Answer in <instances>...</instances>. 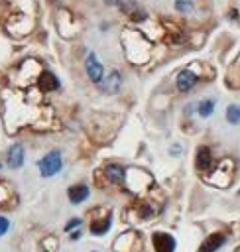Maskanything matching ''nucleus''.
<instances>
[{
  "instance_id": "f8f14e48",
  "label": "nucleus",
  "mask_w": 240,
  "mask_h": 252,
  "mask_svg": "<svg viewBox=\"0 0 240 252\" xmlns=\"http://www.w3.org/2000/svg\"><path fill=\"white\" fill-rule=\"evenodd\" d=\"M226 120L232 122V124H238L240 122V106L238 104H230L226 108Z\"/></svg>"
},
{
  "instance_id": "1a4fd4ad",
  "label": "nucleus",
  "mask_w": 240,
  "mask_h": 252,
  "mask_svg": "<svg viewBox=\"0 0 240 252\" xmlns=\"http://www.w3.org/2000/svg\"><path fill=\"white\" fill-rule=\"evenodd\" d=\"M120 89V75L116 73V71H112L106 79H104V83H102V91H106V93H116Z\"/></svg>"
},
{
  "instance_id": "9b49d317",
  "label": "nucleus",
  "mask_w": 240,
  "mask_h": 252,
  "mask_svg": "<svg viewBox=\"0 0 240 252\" xmlns=\"http://www.w3.org/2000/svg\"><path fill=\"white\" fill-rule=\"evenodd\" d=\"M104 171H106L108 179H110V181H114V183H120V181L124 179V169H122L120 165H114V163H112V165H106V169H104Z\"/></svg>"
},
{
  "instance_id": "f03ea898",
  "label": "nucleus",
  "mask_w": 240,
  "mask_h": 252,
  "mask_svg": "<svg viewBox=\"0 0 240 252\" xmlns=\"http://www.w3.org/2000/svg\"><path fill=\"white\" fill-rule=\"evenodd\" d=\"M153 246H155V252H173L175 248V242L169 234L165 232H155L153 234Z\"/></svg>"
},
{
  "instance_id": "39448f33",
  "label": "nucleus",
  "mask_w": 240,
  "mask_h": 252,
  "mask_svg": "<svg viewBox=\"0 0 240 252\" xmlns=\"http://www.w3.org/2000/svg\"><path fill=\"white\" fill-rule=\"evenodd\" d=\"M222 244H224V234L216 232V234H210V236L201 244L199 252H214V250H218Z\"/></svg>"
},
{
  "instance_id": "20e7f679",
  "label": "nucleus",
  "mask_w": 240,
  "mask_h": 252,
  "mask_svg": "<svg viewBox=\"0 0 240 252\" xmlns=\"http://www.w3.org/2000/svg\"><path fill=\"white\" fill-rule=\"evenodd\" d=\"M195 83H197V77H195L189 69H185V71H181V73L177 75V89H179V91H183V93L191 91Z\"/></svg>"
},
{
  "instance_id": "9d476101",
  "label": "nucleus",
  "mask_w": 240,
  "mask_h": 252,
  "mask_svg": "<svg viewBox=\"0 0 240 252\" xmlns=\"http://www.w3.org/2000/svg\"><path fill=\"white\" fill-rule=\"evenodd\" d=\"M195 161H197V167L199 169H207L209 165H210V161H212V158H210V150L209 148H199L197 150V158H195Z\"/></svg>"
},
{
  "instance_id": "4468645a",
  "label": "nucleus",
  "mask_w": 240,
  "mask_h": 252,
  "mask_svg": "<svg viewBox=\"0 0 240 252\" xmlns=\"http://www.w3.org/2000/svg\"><path fill=\"white\" fill-rule=\"evenodd\" d=\"M212 110H214V102H212V100H203V102L199 104V114H201V116H209Z\"/></svg>"
},
{
  "instance_id": "6e6552de",
  "label": "nucleus",
  "mask_w": 240,
  "mask_h": 252,
  "mask_svg": "<svg viewBox=\"0 0 240 252\" xmlns=\"http://www.w3.org/2000/svg\"><path fill=\"white\" fill-rule=\"evenodd\" d=\"M39 87H41L43 91H55V89L59 87V81H57V77H55L53 73L43 71L41 77H39Z\"/></svg>"
},
{
  "instance_id": "7ed1b4c3",
  "label": "nucleus",
  "mask_w": 240,
  "mask_h": 252,
  "mask_svg": "<svg viewBox=\"0 0 240 252\" xmlns=\"http://www.w3.org/2000/svg\"><path fill=\"white\" fill-rule=\"evenodd\" d=\"M85 67H87L89 77H90L94 83H100V79H102V65L96 61V55H94V53H90V55L87 57Z\"/></svg>"
},
{
  "instance_id": "ddd939ff",
  "label": "nucleus",
  "mask_w": 240,
  "mask_h": 252,
  "mask_svg": "<svg viewBox=\"0 0 240 252\" xmlns=\"http://www.w3.org/2000/svg\"><path fill=\"white\" fill-rule=\"evenodd\" d=\"M108 228H110V219H106V220H96V222H92L90 232H92V234H104Z\"/></svg>"
},
{
  "instance_id": "2eb2a0df",
  "label": "nucleus",
  "mask_w": 240,
  "mask_h": 252,
  "mask_svg": "<svg viewBox=\"0 0 240 252\" xmlns=\"http://www.w3.org/2000/svg\"><path fill=\"white\" fill-rule=\"evenodd\" d=\"M175 8H177L179 12H191V10H193V4L187 2V0H177V2H175Z\"/></svg>"
},
{
  "instance_id": "0eeeda50",
  "label": "nucleus",
  "mask_w": 240,
  "mask_h": 252,
  "mask_svg": "<svg viewBox=\"0 0 240 252\" xmlns=\"http://www.w3.org/2000/svg\"><path fill=\"white\" fill-rule=\"evenodd\" d=\"M22 161H24V148L20 144H14L8 152V165L16 169V167L22 165Z\"/></svg>"
},
{
  "instance_id": "a211bd4d",
  "label": "nucleus",
  "mask_w": 240,
  "mask_h": 252,
  "mask_svg": "<svg viewBox=\"0 0 240 252\" xmlns=\"http://www.w3.org/2000/svg\"><path fill=\"white\" fill-rule=\"evenodd\" d=\"M234 252H240V244H238V246H236V248H234Z\"/></svg>"
},
{
  "instance_id": "dca6fc26",
  "label": "nucleus",
  "mask_w": 240,
  "mask_h": 252,
  "mask_svg": "<svg viewBox=\"0 0 240 252\" xmlns=\"http://www.w3.org/2000/svg\"><path fill=\"white\" fill-rule=\"evenodd\" d=\"M8 230V219H4V217H0V236L4 234Z\"/></svg>"
},
{
  "instance_id": "f257e3e1",
  "label": "nucleus",
  "mask_w": 240,
  "mask_h": 252,
  "mask_svg": "<svg viewBox=\"0 0 240 252\" xmlns=\"http://www.w3.org/2000/svg\"><path fill=\"white\" fill-rule=\"evenodd\" d=\"M61 169V154L57 150L49 152L41 161H39V171L43 177H51L53 173H57Z\"/></svg>"
},
{
  "instance_id": "423d86ee",
  "label": "nucleus",
  "mask_w": 240,
  "mask_h": 252,
  "mask_svg": "<svg viewBox=\"0 0 240 252\" xmlns=\"http://www.w3.org/2000/svg\"><path fill=\"white\" fill-rule=\"evenodd\" d=\"M89 197V187L85 185V183H79V185H73L71 189H69V201L71 203H83L85 199Z\"/></svg>"
},
{
  "instance_id": "f3484780",
  "label": "nucleus",
  "mask_w": 240,
  "mask_h": 252,
  "mask_svg": "<svg viewBox=\"0 0 240 252\" xmlns=\"http://www.w3.org/2000/svg\"><path fill=\"white\" fill-rule=\"evenodd\" d=\"M79 224H81V219H73V220H69V222H67L65 230H71L73 226H79Z\"/></svg>"
}]
</instances>
